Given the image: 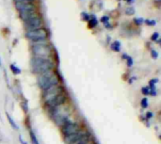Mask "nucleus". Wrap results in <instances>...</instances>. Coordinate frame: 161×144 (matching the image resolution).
<instances>
[{"label": "nucleus", "mask_w": 161, "mask_h": 144, "mask_svg": "<svg viewBox=\"0 0 161 144\" xmlns=\"http://www.w3.org/2000/svg\"><path fill=\"white\" fill-rule=\"evenodd\" d=\"M60 93H62V88L58 86H55L47 90H44V101L47 104H50Z\"/></svg>", "instance_id": "5"}, {"label": "nucleus", "mask_w": 161, "mask_h": 144, "mask_svg": "<svg viewBox=\"0 0 161 144\" xmlns=\"http://www.w3.org/2000/svg\"><path fill=\"white\" fill-rule=\"evenodd\" d=\"M42 24V19L38 15H36L34 17L28 19V21H25V26H27V28L28 30H35L41 28Z\"/></svg>", "instance_id": "7"}, {"label": "nucleus", "mask_w": 161, "mask_h": 144, "mask_svg": "<svg viewBox=\"0 0 161 144\" xmlns=\"http://www.w3.org/2000/svg\"><path fill=\"white\" fill-rule=\"evenodd\" d=\"M58 76L52 71H48L46 73H42V75H40V77H39V86L44 90H47L55 86H58Z\"/></svg>", "instance_id": "2"}, {"label": "nucleus", "mask_w": 161, "mask_h": 144, "mask_svg": "<svg viewBox=\"0 0 161 144\" xmlns=\"http://www.w3.org/2000/svg\"><path fill=\"white\" fill-rule=\"evenodd\" d=\"M108 21H109V18H108L107 16H104V17L101 18V22L104 23V24H106V23H108Z\"/></svg>", "instance_id": "21"}, {"label": "nucleus", "mask_w": 161, "mask_h": 144, "mask_svg": "<svg viewBox=\"0 0 161 144\" xmlns=\"http://www.w3.org/2000/svg\"><path fill=\"white\" fill-rule=\"evenodd\" d=\"M7 118H8V120H9V123H11V125L12 127H13V128H14V129H16V130H18V129H19V127H18V125H17V124H16V122H14V120H13V119H12V118H11V116H9V115L8 114V113H7Z\"/></svg>", "instance_id": "11"}, {"label": "nucleus", "mask_w": 161, "mask_h": 144, "mask_svg": "<svg viewBox=\"0 0 161 144\" xmlns=\"http://www.w3.org/2000/svg\"><path fill=\"white\" fill-rule=\"evenodd\" d=\"M126 14H128V15H131V14H134L135 13V9H134V8H128L127 9H126Z\"/></svg>", "instance_id": "17"}, {"label": "nucleus", "mask_w": 161, "mask_h": 144, "mask_svg": "<svg viewBox=\"0 0 161 144\" xmlns=\"http://www.w3.org/2000/svg\"><path fill=\"white\" fill-rule=\"evenodd\" d=\"M23 143H24V144H27V143H25V142H23Z\"/></svg>", "instance_id": "28"}, {"label": "nucleus", "mask_w": 161, "mask_h": 144, "mask_svg": "<svg viewBox=\"0 0 161 144\" xmlns=\"http://www.w3.org/2000/svg\"><path fill=\"white\" fill-rule=\"evenodd\" d=\"M144 22H145L146 24L149 25V26H154V25H156V21H154V20H145Z\"/></svg>", "instance_id": "18"}, {"label": "nucleus", "mask_w": 161, "mask_h": 144, "mask_svg": "<svg viewBox=\"0 0 161 144\" xmlns=\"http://www.w3.org/2000/svg\"><path fill=\"white\" fill-rule=\"evenodd\" d=\"M87 144H93V143H89V142H88Z\"/></svg>", "instance_id": "27"}, {"label": "nucleus", "mask_w": 161, "mask_h": 144, "mask_svg": "<svg viewBox=\"0 0 161 144\" xmlns=\"http://www.w3.org/2000/svg\"><path fill=\"white\" fill-rule=\"evenodd\" d=\"M111 49H112L113 51L119 52L121 50V43H120V42H115L114 43H112V45H111Z\"/></svg>", "instance_id": "12"}, {"label": "nucleus", "mask_w": 161, "mask_h": 144, "mask_svg": "<svg viewBox=\"0 0 161 144\" xmlns=\"http://www.w3.org/2000/svg\"><path fill=\"white\" fill-rule=\"evenodd\" d=\"M151 55H152V57L154 59H157L158 58V53H157L156 50H153L152 52H151Z\"/></svg>", "instance_id": "19"}, {"label": "nucleus", "mask_w": 161, "mask_h": 144, "mask_svg": "<svg viewBox=\"0 0 161 144\" xmlns=\"http://www.w3.org/2000/svg\"><path fill=\"white\" fill-rule=\"evenodd\" d=\"M65 100H66V98H65L64 94H63V93H60V95H58L53 100V101H52L50 104H48V105H50L52 108H58V106L63 105V104L65 103Z\"/></svg>", "instance_id": "9"}, {"label": "nucleus", "mask_w": 161, "mask_h": 144, "mask_svg": "<svg viewBox=\"0 0 161 144\" xmlns=\"http://www.w3.org/2000/svg\"><path fill=\"white\" fill-rule=\"evenodd\" d=\"M37 14H36L35 11H25V12H20V16L21 18L24 20V21H28V19H30L32 17H34V16H36Z\"/></svg>", "instance_id": "10"}, {"label": "nucleus", "mask_w": 161, "mask_h": 144, "mask_svg": "<svg viewBox=\"0 0 161 144\" xmlns=\"http://www.w3.org/2000/svg\"><path fill=\"white\" fill-rule=\"evenodd\" d=\"M11 70H12V72H13L15 75H17V73H21V70L18 68V67H16L14 64H11Z\"/></svg>", "instance_id": "14"}, {"label": "nucleus", "mask_w": 161, "mask_h": 144, "mask_svg": "<svg viewBox=\"0 0 161 144\" xmlns=\"http://www.w3.org/2000/svg\"><path fill=\"white\" fill-rule=\"evenodd\" d=\"M89 21H90V26H91V28H94V26H96V25H97V20H96V18H95V16H93V19L91 20H89Z\"/></svg>", "instance_id": "15"}, {"label": "nucleus", "mask_w": 161, "mask_h": 144, "mask_svg": "<svg viewBox=\"0 0 161 144\" xmlns=\"http://www.w3.org/2000/svg\"><path fill=\"white\" fill-rule=\"evenodd\" d=\"M84 135H85V133H82L79 131L74 134H72V135L66 136L64 140H65V142H66V144H75Z\"/></svg>", "instance_id": "8"}, {"label": "nucleus", "mask_w": 161, "mask_h": 144, "mask_svg": "<svg viewBox=\"0 0 161 144\" xmlns=\"http://www.w3.org/2000/svg\"><path fill=\"white\" fill-rule=\"evenodd\" d=\"M30 139H31V142L32 144H40L38 141V139L37 138H36V135L34 134V132H30Z\"/></svg>", "instance_id": "13"}, {"label": "nucleus", "mask_w": 161, "mask_h": 144, "mask_svg": "<svg viewBox=\"0 0 161 144\" xmlns=\"http://www.w3.org/2000/svg\"><path fill=\"white\" fill-rule=\"evenodd\" d=\"M141 106H142L143 108H146L148 106V100L147 98H143L141 100Z\"/></svg>", "instance_id": "16"}, {"label": "nucleus", "mask_w": 161, "mask_h": 144, "mask_svg": "<svg viewBox=\"0 0 161 144\" xmlns=\"http://www.w3.org/2000/svg\"><path fill=\"white\" fill-rule=\"evenodd\" d=\"M125 1H127V2H131V1H133V0H125Z\"/></svg>", "instance_id": "26"}, {"label": "nucleus", "mask_w": 161, "mask_h": 144, "mask_svg": "<svg viewBox=\"0 0 161 144\" xmlns=\"http://www.w3.org/2000/svg\"><path fill=\"white\" fill-rule=\"evenodd\" d=\"M158 37H159V34L157 32H156V33H154V34L152 35V38H151V39H152L153 41H156V40L158 39Z\"/></svg>", "instance_id": "22"}, {"label": "nucleus", "mask_w": 161, "mask_h": 144, "mask_svg": "<svg viewBox=\"0 0 161 144\" xmlns=\"http://www.w3.org/2000/svg\"><path fill=\"white\" fill-rule=\"evenodd\" d=\"M82 16H83V19L86 20V21H89V20H90V17H89V15L86 12H82Z\"/></svg>", "instance_id": "25"}, {"label": "nucleus", "mask_w": 161, "mask_h": 144, "mask_svg": "<svg viewBox=\"0 0 161 144\" xmlns=\"http://www.w3.org/2000/svg\"><path fill=\"white\" fill-rule=\"evenodd\" d=\"M32 52L35 57L39 58H48L51 54V49L45 41L36 42L32 46Z\"/></svg>", "instance_id": "3"}, {"label": "nucleus", "mask_w": 161, "mask_h": 144, "mask_svg": "<svg viewBox=\"0 0 161 144\" xmlns=\"http://www.w3.org/2000/svg\"><path fill=\"white\" fill-rule=\"evenodd\" d=\"M143 22L144 21H143L142 18H137V19H135V23H136L137 25H141Z\"/></svg>", "instance_id": "20"}, {"label": "nucleus", "mask_w": 161, "mask_h": 144, "mask_svg": "<svg viewBox=\"0 0 161 144\" xmlns=\"http://www.w3.org/2000/svg\"><path fill=\"white\" fill-rule=\"evenodd\" d=\"M25 36H27L28 39L31 40L33 42H36L44 41L47 37V32L44 28H38L35 30H28L25 33Z\"/></svg>", "instance_id": "4"}, {"label": "nucleus", "mask_w": 161, "mask_h": 144, "mask_svg": "<svg viewBox=\"0 0 161 144\" xmlns=\"http://www.w3.org/2000/svg\"><path fill=\"white\" fill-rule=\"evenodd\" d=\"M80 131V127L79 125L77 124V123H74V122H66L65 124L63 125V128H62V133L64 134L65 137L69 136V135H72V134H74L76 132H79Z\"/></svg>", "instance_id": "6"}, {"label": "nucleus", "mask_w": 161, "mask_h": 144, "mask_svg": "<svg viewBox=\"0 0 161 144\" xmlns=\"http://www.w3.org/2000/svg\"><path fill=\"white\" fill-rule=\"evenodd\" d=\"M133 64V59L131 58H127V65L128 67H131Z\"/></svg>", "instance_id": "24"}, {"label": "nucleus", "mask_w": 161, "mask_h": 144, "mask_svg": "<svg viewBox=\"0 0 161 144\" xmlns=\"http://www.w3.org/2000/svg\"><path fill=\"white\" fill-rule=\"evenodd\" d=\"M53 62L48 58H39L35 57L31 60L32 71L38 75H42L48 71H52L53 69Z\"/></svg>", "instance_id": "1"}, {"label": "nucleus", "mask_w": 161, "mask_h": 144, "mask_svg": "<svg viewBox=\"0 0 161 144\" xmlns=\"http://www.w3.org/2000/svg\"><path fill=\"white\" fill-rule=\"evenodd\" d=\"M142 93L144 95L149 94V93H150V89L149 88H142Z\"/></svg>", "instance_id": "23"}]
</instances>
